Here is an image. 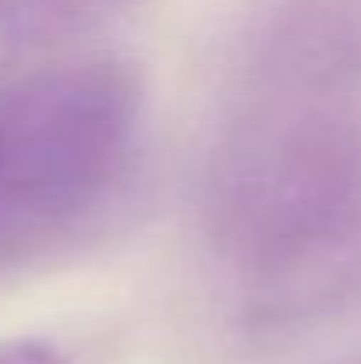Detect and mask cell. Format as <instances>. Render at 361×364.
I'll return each instance as SVG.
<instances>
[{
    "label": "cell",
    "mask_w": 361,
    "mask_h": 364,
    "mask_svg": "<svg viewBox=\"0 0 361 364\" xmlns=\"http://www.w3.org/2000/svg\"><path fill=\"white\" fill-rule=\"evenodd\" d=\"M131 0H0L4 43H53L107 21Z\"/></svg>",
    "instance_id": "obj_2"
},
{
    "label": "cell",
    "mask_w": 361,
    "mask_h": 364,
    "mask_svg": "<svg viewBox=\"0 0 361 364\" xmlns=\"http://www.w3.org/2000/svg\"><path fill=\"white\" fill-rule=\"evenodd\" d=\"M138 89L96 60L46 75L0 107V247L50 237L93 209L127 159Z\"/></svg>",
    "instance_id": "obj_1"
},
{
    "label": "cell",
    "mask_w": 361,
    "mask_h": 364,
    "mask_svg": "<svg viewBox=\"0 0 361 364\" xmlns=\"http://www.w3.org/2000/svg\"><path fill=\"white\" fill-rule=\"evenodd\" d=\"M0 364H68V361L46 343L18 340V343H0Z\"/></svg>",
    "instance_id": "obj_3"
}]
</instances>
